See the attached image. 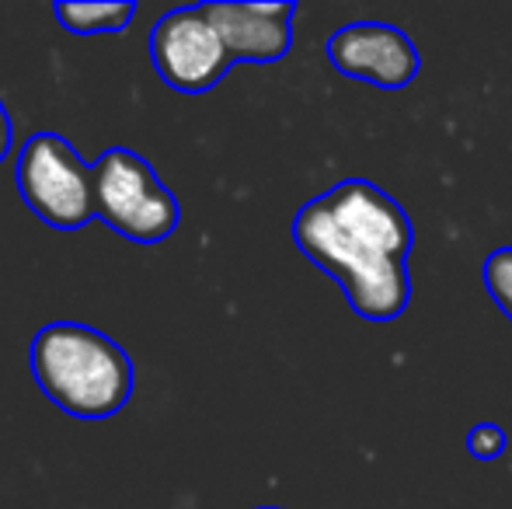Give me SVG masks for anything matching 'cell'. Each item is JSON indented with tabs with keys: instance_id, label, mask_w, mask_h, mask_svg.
Wrapping results in <instances>:
<instances>
[{
	"instance_id": "6da1fadb",
	"label": "cell",
	"mask_w": 512,
	"mask_h": 509,
	"mask_svg": "<svg viewBox=\"0 0 512 509\" xmlns=\"http://www.w3.org/2000/svg\"><path fill=\"white\" fill-rule=\"evenodd\" d=\"M290 234L300 255L342 286L349 307L363 321L387 325L408 311L415 224L377 182H335L300 206Z\"/></svg>"
},
{
	"instance_id": "7a4b0ae2",
	"label": "cell",
	"mask_w": 512,
	"mask_h": 509,
	"mask_svg": "<svg viewBox=\"0 0 512 509\" xmlns=\"http://www.w3.org/2000/svg\"><path fill=\"white\" fill-rule=\"evenodd\" d=\"M42 398L81 422H102L129 405L136 367L129 353L84 321H49L28 349Z\"/></svg>"
},
{
	"instance_id": "3957f363",
	"label": "cell",
	"mask_w": 512,
	"mask_h": 509,
	"mask_svg": "<svg viewBox=\"0 0 512 509\" xmlns=\"http://www.w3.org/2000/svg\"><path fill=\"white\" fill-rule=\"evenodd\" d=\"M98 217L136 245H161L182 224L175 192L161 182L154 164L129 147H108L91 161Z\"/></svg>"
},
{
	"instance_id": "277c9868",
	"label": "cell",
	"mask_w": 512,
	"mask_h": 509,
	"mask_svg": "<svg viewBox=\"0 0 512 509\" xmlns=\"http://www.w3.org/2000/svg\"><path fill=\"white\" fill-rule=\"evenodd\" d=\"M14 185L25 206L53 231H81L98 217L95 175L67 136L39 129L25 140L14 168Z\"/></svg>"
},
{
	"instance_id": "5b68a950",
	"label": "cell",
	"mask_w": 512,
	"mask_h": 509,
	"mask_svg": "<svg viewBox=\"0 0 512 509\" xmlns=\"http://www.w3.org/2000/svg\"><path fill=\"white\" fill-rule=\"evenodd\" d=\"M150 63L178 95H206L234 67L203 4L175 7L150 28Z\"/></svg>"
},
{
	"instance_id": "8992f818",
	"label": "cell",
	"mask_w": 512,
	"mask_h": 509,
	"mask_svg": "<svg viewBox=\"0 0 512 509\" xmlns=\"http://www.w3.org/2000/svg\"><path fill=\"white\" fill-rule=\"evenodd\" d=\"M328 63L349 81L373 84L380 91H405L422 70V53L405 28L391 21H349L324 42Z\"/></svg>"
},
{
	"instance_id": "52a82bcc",
	"label": "cell",
	"mask_w": 512,
	"mask_h": 509,
	"mask_svg": "<svg viewBox=\"0 0 512 509\" xmlns=\"http://www.w3.org/2000/svg\"><path fill=\"white\" fill-rule=\"evenodd\" d=\"M206 18L220 32L230 60L237 63H279L293 49V18L297 4L276 0V4H244V0H206Z\"/></svg>"
},
{
	"instance_id": "ba28073f",
	"label": "cell",
	"mask_w": 512,
	"mask_h": 509,
	"mask_svg": "<svg viewBox=\"0 0 512 509\" xmlns=\"http://www.w3.org/2000/svg\"><path fill=\"white\" fill-rule=\"evenodd\" d=\"M53 14L70 35H119L136 18V4L129 0H105V4H77V0H60L53 4Z\"/></svg>"
},
{
	"instance_id": "9c48e42d",
	"label": "cell",
	"mask_w": 512,
	"mask_h": 509,
	"mask_svg": "<svg viewBox=\"0 0 512 509\" xmlns=\"http://www.w3.org/2000/svg\"><path fill=\"white\" fill-rule=\"evenodd\" d=\"M485 290L502 314L512 321V245L495 248L485 258Z\"/></svg>"
},
{
	"instance_id": "30bf717a",
	"label": "cell",
	"mask_w": 512,
	"mask_h": 509,
	"mask_svg": "<svg viewBox=\"0 0 512 509\" xmlns=\"http://www.w3.org/2000/svg\"><path fill=\"white\" fill-rule=\"evenodd\" d=\"M467 454L474 457V461L488 464V461H499L502 454H506L509 447V433L499 426V422H478V426L467 429Z\"/></svg>"
},
{
	"instance_id": "8fae6325",
	"label": "cell",
	"mask_w": 512,
	"mask_h": 509,
	"mask_svg": "<svg viewBox=\"0 0 512 509\" xmlns=\"http://www.w3.org/2000/svg\"><path fill=\"white\" fill-rule=\"evenodd\" d=\"M11 143H14V126H11V116H7L4 98H0V161L11 154Z\"/></svg>"
},
{
	"instance_id": "7c38bea8",
	"label": "cell",
	"mask_w": 512,
	"mask_h": 509,
	"mask_svg": "<svg viewBox=\"0 0 512 509\" xmlns=\"http://www.w3.org/2000/svg\"><path fill=\"white\" fill-rule=\"evenodd\" d=\"M258 509H283V506H258Z\"/></svg>"
}]
</instances>
